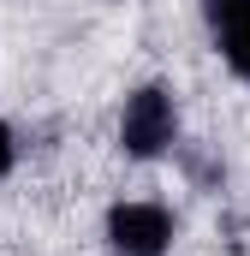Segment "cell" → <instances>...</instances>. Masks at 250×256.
<instances>
[{
	"mask_svg": "<svg viewBox=\"0 0 250 256\" xmlns=\"http://www.w3.org/2000/svg\"><path fill=\"white\" fill-rule=\"evenodd\" d=\"M179 143V108H173V90L161 84H143L125 96V114H120V149L131 161H155Z\"/></svg>",
	"mask_w": 250,
	"mask_h": 256,
	"instance_id": "cell-1",
	"label": "cell"
},
{
	"mask_svg": "<svg viewBox=\"0 0 250 256\" xmlns=\"http://www.w3.org/2000/svg\"><path fill=\"white\" fill-rule=\"evenodd\" d=\"M108 244H114V256H167L173 214L161 202H120L108 214Z\"/></svg>",
	"mask_w": 250,
	"mask_h": 256,
	"instance_id": "cell-2",
	"label": "cell"
},
{
	"mask_svg": "<svg viewBox=\"0 0 250 256\" xmlns=\"http://www.w3.org/2000/svg\"><path fill=\"white\" fill-rule=\"evenodd\" d=\"M220 54H226V66L250 84V6L238 12V18H226V24H220Z\"/></svg>",
	"mask_w": 250,
	"mask_h": 256,
	"instance_id": "cell-3",
	"label": "cell"
},
{
	"mask_svg": "<svg viewBox=\"0 0 250 256\" xmlns=\"http://www.w3.org/2000/svg\"><path fill=\"white\" fill-rule=\"evenodd\" d=\"M244 6H250V0H202V12H208V24H214V30H220L226 18H238Z\"/></svg>",
	"mask_w": 250,
	"mask_h": 256,
	"instance_id": "cell-4",
	"label": "cell"
},
{
	"mask_svg": "<svg viewBox=\"0 0 250 256\" xmlns=\"http://www.w3.org/2000/svg\"><path fill=\"white\" fill-rule=\"evenodd\" d=\"M12 161H18V143H12V126L0 120V179L12 173Z\"/></svg>",
	"mask_w": 250,
	"mask_h": 256,
	"instance_id": "cell-5",
	"label": "cell"
}]
</instances>
